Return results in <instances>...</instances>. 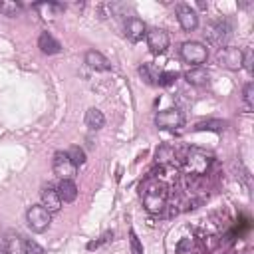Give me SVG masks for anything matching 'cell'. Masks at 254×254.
Returning <instances> with one entry per match:
<instances>
[{
	"label": "cell",
	"mask_w": 254,
	"mask_h": 254,
	"mask_svg": "<svg viewBox=\"0 0 254 254\" xmlns=\"http://www.w3.org/2000/svg\"><path fill=\"white\" fill-rule=\"evenodd\" d=\"M0 254H4V252H0Z\"/></svg>",
	"instance_id": "f1b7e54d"
},
{
	"label": "cell",
	"mask_w": 254,
	"mask_h": 254,
	"mask_svg": "<svg viewBox=\"0 0 254 254\" xmlns=\"http://www.w3.org/2000/svg\"><path fill=\"white\" fill-rule=\"evenodd\" d=\"M125 36L131 40V42H139V40H143L145 38V34H147V26H145V22L143 20H139V18H129L127 22H125Z\"/></svg>",
	"instance_id": "8fae6325"
},
{
	"label": "cell",
	"mask_w": 254,
	"mask_h": 254,
	"mask_svg": "<svg viewBox=\"0 0 254 254\" xmlns=\"http://www.w3.org/2000/svg\"><path fill=\"white\" fill-rule=\"evenodd\" d=\"M38 48H40L44 54H48V56L58 54V52L62 50L60 42H58L52 34H48V32H42V34H40V38H38Z\"/></svg>",
	"instance_id": "9a60e30c"
},
{
	"label": "cell",
	"mask_w": 254,
	"mask_h": 254,
	"mask_svg": "<svg viewBox=\"0 0 254 254\" xmlns=\"http://www.w3.org/2000/svg\"><path fill=\"white\" fill-rule=\"evenodd\" d=\"M58 194H60V200L62 202H73L75 200V196H77V187H75V183L73 181H69V179H64V181H60V185H58Z\"/></svg>",
	"instance_id": "5bb4252c"
},
{
	"label": "cell",
	"mask_w": 254,
	"mask_h": 254,
	"mask_svg": "<svg viewBox=\"0 0 254 254\" xmlns=\"http://www.w3.org/2000/svg\"><path fill=\"white\" fill-rule=\"evenodd\" d=\"M129 242H131V252L133 254H143V246H141V242H139V238L133 230L129 232Z\"/></svg>",
	"instance_id": "d4e9b609"
},
{
	"label": "cell",
	"mask_w": 254,
	"mask_h": 254,
	"mask_svg": "<svg viewBox=\"0 0 254 254\" xmlns=\"http://www.w3.org/2000/svg\"><path fill=\"white\" fill-rule=\"evenodd\" d=\"M62 200H60V194H58V190L54 189V187H44L42 189V206L48 210V212H58L60 208H62Z\"/></svg>",
	"instance_id": "7c38bea8"
},
{
	"label": "cell",
	"mask_w": 254,
	"mask_h": 254,
	"mask_svg": "<svg viewBox=\"0 0 254 254\" xmlns=\"http://www.w3.org/2000/svg\"><path fill=\"white\" fill-rule=\"evenodd\" d=\"M185 123V115L181 109L171 107V109H163L155 115V125L159 129H177Z\"/></svg>",
	"instance_id": "52a82bcc"
},
{
	"label": "cell",
	"mask_w": 254,
	"mask_h": 254,
	"mask_svg": "<svg viewBox=\"0 0 254 254\" xmlns=\"http://www.w3.org/2000/svg\"><path fill=\"white\" fill-rule=\"evenodd\" d=\"M173 159H175L173 149H169V147H161V149L157 151V161H161V163H169V161H173Z\"/></svg>",
	"instance_id": "cb8c5ba5"
},
{
	"label": "cell",
	"mask_w": 254,
	"mask_h": 254,
	"mask_svg": "<svg viewBox=\"0 0 254 254\" xmlns=\"http://www.w3.org/2000/svg\"><path fill=\"white\" fill-rule=\"evenodd\" d=\"M145 40H147V46L153 54H163L169 48V34L161 28H151L145 34Z\"/></svg>",
	"instance_id": "9c48e42d"
},
{
	"label": "cell",
	"mask_w": 254,
	"mask_h": 254,
	"mask_svg": "<svg viewBox=\"0 0 254 254\" xmlns=\"http://www.w3.org/2000/svg\"><path fill=\"white\" fill-rule=\"evenodd\" d=\"M185 79H187L190 85L200 87V85H206V83H208V71H206L204 67H192V69H189V71L185 73Z\"/></svg>",
	"instance_id": "ac0fdd59"
},
{
	"label": "cell",
	"mask_w": 254,
	"mask_h": 254,
	"mask_svg": "<svg viewBox=\"0 0 254 254\" xmlns=\"http://www.w3.org/2000/svg\"><path fill=\"white\" fill-rule=\"evenodd\" d=\"M222 127L220 121H204V123H196V131H202V129H212V131H218Z\"/></svg>",
	"instance_id": "4316f807"
},
{
	"label": "cell",
	"mask_w": 254,
	"mask_h": 254,
	"mask_svg": "<svg viewBox=\"0 0 254 254\" xmlns=\"http://www.w3.org/2000/svg\"><path fill=\"white\" fill-rule=\"evenodd\" d=\"M230 34H232V26L228 20H216L206 28V36L210 38V42L220 48L226 46V42L230 40Z\"/></svg>",
	"instance_id": "8992f818"
},
{
	"label": "cell",
	"mask_w": 254,
	"mask_h": 254,
	"mask_svg": "<svg viewBox=\"0 0 254 254\" xmlns=\"http://www.w3.org/2000/svg\"><path fill=\"white\" fill-rule=\"evenodd\" d=\"M177 250H179L181 254H183L185 250H190V240H189V238H185V240H181V242H179V246H177Z\"/></svg>",
	"instance_id": "83f0119b"
},
{
	"label": "cell",
	"mask_w": 254,
	"mask_h": 254,
	"mask_svg": "<svg viewBox=\"0 0 254 254\" xmlns=\"http://www.w3.org/2000/svg\"><path fill=\"white\" fill-rule=\"evenodd\" d=\"M181 58L187 64H192L194 67H200V64H204L208 58V50L200 42H185L181 46Z\"/></svg>",
	"instance_id": "3957f363"
},
{
	"label": "cell",
	"mask_w": 254,
	"mask_h": 254,
	"mask_svg": "<svg viewBox=\"0 0 254 254\" xmlns=\"http://www.w3.org/2000/svg\"><path fill=\"white\" fill-rule=\"evenodd\" d=\"M22 12V6L18 4V2H10V0H0V14H4V16H10V18H14V16H18Z\"/></svg>",
	"instance_id": "ffe728a7"
},
{
	"label": "cell",
	"mask_w": 254,
	"mask_h": 254,
	"mask_svg": "<svg viewBox=\"0 0 254 254\" xmlns=\"http://www.w3.org/2000/svg\"><path fill=\"white\" fill-rule=\"evenodd\" d=\"M85 125H87L89 129H101V127L105 125L103 113H101L99 109H95V107L87 109V113H85Z\"/></svg>",
	"instance_id": "d6986e66"
},
{
	"label": "cell",
	"mask_w": 254,
	"mask_h": 254,
	"mask_svg": "<svg viewBox=\"0 0 254 254\" xmlns=\"http://www.w3.org/2000/svg\"><path fill=\"white\" fill-rule=\"evenodd\" d=\"M177 20H179V24H181V28H183L185 32H192V30H196V26H198V16H196V12H194L190 6H187V4H179V6H177Z\"/></svg>",
	"instance_id": "30bf717a"
},
{
	"label": "cell",
	"mask_w": 254,
	"mask_h": 254,
	"mask_svg": "<svg viewBox=\"0 0 254 254\" xmlns=\"http://www.w3.org/2000/svg\"><path fill=\"white\" fill-rule=\"evenodd\" d=\"M52 169H54V173L64 181V179H69V181H73V177H75V173H77V167L69 161V157H67V153H64V151H58V153H54V159H52Z\"/></svg>",
	"instance_id": "5b68a950"
},
{
	"label": "cell",
	"mask_w": 254,
	"mask_h": 254,
	"mask_svg": "<svg viewBox=\"0 0 254 254\" xmlns=\"http://www.w3.org/2000/svg\"><path fill=\"white\" fill-rule=\"evenodd\" d=\"M22 254H44V248L34 240H24L22 242Z\"/></svg>",
	"instance_id": "603a6c76"
},
{
	"label": "cell",
	"mask_w": 254,
	"mask_h": 254,
	"mask_svg": "<svg viewBox=\"0 0 254 254\" xmlns=\"http://www.w3.org/2000/svg\"><path fill=\"white\" fill-rule=\"evenodd\" d=\"M242 97H244V109L250 111V109H252V99H254V83H252V81H248V83L244 85Z\"/></svg>",
	"instance_id": "7402d4cb"
},
{
	"label": "cell",
	"mask_w": 254,
	"mask_h": 254,
	"mask_svg": "<svg viewBox=\"0 0 254 254\" xmlns=\"http://www.w3.org/2000/svg\"><path fill=\"white\" fill-rule=\"evenodd\" d=\"M34 8L44 18H56L64 12V4H58V2H38V4H34Z\"/></svg>",
	"instance_id": "2e32d148"
},
{
	"label": "cell",
	"mask_w": 254,
	"mask_h": 254,
	"mask_svg": "<svg viewBox=\"0 0 254 254\" xmlns=\"http://www.w3.org/2000/svg\"><path fill=\"white\" fill-rule=\"evenodd\" d=\"M177 79V73L175 71H161V77H159V85H171L173 81Z\"/></svg>",
	"instance_id": "484cf974"
},
{
	"label": "cell",
	"mask_w": 254,
	"mask_h": 254,
	"mask_svg": "<svg viewBox=\"0 0 254 254\" xmlns=\"http://www.w3.org/2000/svg\"><path fill=\"white\" fill-rule=\"evenodd\" d=\"M26 222L34 232H44L52 222V212H48L42 204H34L26 212Z\"/></svg>",
	"instance_id": "277c9868"
},
{
	"label": "cell",
	"mask_w": 254,
	"mask_h": 254,
	"mask_svg": "<svg viewBox=\"0 0 254 254\" xmlns=\"http://www.w3.org/2000/svg\"><path fill=\"white\" fill-rule=\"evenodd\" d=\"M67 157H69V161H71L75 167H81V165L85 163V153H83V149H79V147H71V149L67 151Z\"/></svg>",
	"instance_id": "44dd1931"
},
{
	"label": "cell",
	"mask_w": 254,
	"mask_h": 254,
	"mask_svg": "<svg viewBox=\"0 0 254 254\" xmlns=\"http://www.w3.org/2000/svg\"><path fill=\"white\" fill-rule=\"evenodd\" d=\"M242 58H244V52L238 50V48H230V46H224L216 54L218 64L222 67H226V69H232V71H236V69L242 67Z\"/></svg>",
	"instance_id": "ba28073f"
},
{
	"label": "cell",
	"mask_w": 254,
	"mask_h": 254,
	"mask_svg": "<svg viewBox=\"0 0 254 254\" xmlns=\"http://www.w3.org/2000/svg\"><path fill=\"white\" fill-rule=\"evenodd\" d=\"M210 167V155L200 149H190L185 157V171L189 175H204Z\"/></svg>",
	"instance_id": "7a4b0ae2"
},
{
	"label": "cell",
	"mask_w": 254,
	"mask_h": 254,
	"mask_svg": "<svg viewBox=\"0 0 254 254\" xmlns=\"http://www.w3.org/2000/svg\"><path fill=\"white\" fill-rule=\"evenodd\" d=\"M167 185L159 179H149L145 181V185L141 187V198H143V206L151 212V214H159L163 212V208L167 206Z\"/></svg>",
	"instance_id": "6da1fadb"
},
{
	"label": "cell",
	"mask_w": 254,
	"mask_h": 254,
	"mask_svg": "<svg viewBox=\"0 0 254 254\" xmlns=\"http://www.w3.org/2000/svg\"><path fill=\"white\" fill-rule=\"evenodd\" d=\"M139 75L145 79V83H149V85H159L161 71H159L157 65H153V64H143V65H139Z\"/></svg>",
	"instance_id": "e0dca14e"
},
{
	"label": "cell",
	"mask_w": 254,
	"mask_h": 254,
	"mask_svg": "<svg viewBox=\"0 0 254 254\" xmlns=\"http://www.w3.org/2000/svg\"><path fill=\"white\" fill-rule=\"evenodd\" d=\"M85 64H87L91 69H95V71H109V69H111V62H109L101 52H97V50L85 52Z\"/></svg>",
	"instance_id": "4fadbf2b"
}]
</instances>
